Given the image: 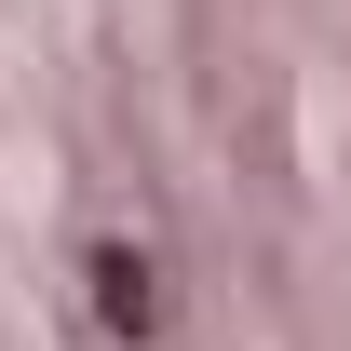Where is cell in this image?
Wrapping results in <instances>:
<instances>
[{
	"mask_svg": "<svg viewBox=\"0 0 351 351\" xmlns=\"http://www.w3.org/2000/svg\"><path fill=\"white\" fill-rule=\"evenodd\" d=\"M95 284H108V324H122V338L162 324V270H149V257H95Z\"/></svg>",
	"mask_w": 351,
	"mask_h": 351,
	"instance_id": "6da1fadb",
	"label": "cell"
}]
</instances>
